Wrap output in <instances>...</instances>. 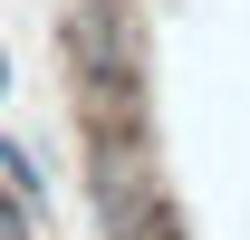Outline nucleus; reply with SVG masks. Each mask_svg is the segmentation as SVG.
I'll return each instance as SVG.
<instances>
[{"instance_id": "nucleus-1", "label": "nucleus", "mask_w": 250, "mask_h": 240, "mask_svg": "<svg viewBox=\"0 0 250 240\" xmlns=\"http://www.w3.org/2000/svg\"><path fill=\"white\" fill-rule=\"evenodd\" d=\"M77 173H87V211H96V240H145L173 202L164 182V154H154V116H96L77 125Z\"/></svg>"}, {"instance_id": "nucleus-2", "label": "nucleus", "mask_w": 250, "mask_h": 240, "mask_svg": "<svg viewBox=\"0 0 250 240\" xmlns=\"http://www.w3.org/2000/svg\"><path fill=\"white\" fill-rule=\"evenodd\" d=\"M58 67H67L77 125L145 116V29H135V0H58Z\"/></svg>"}, {"instance_id": "nucleus-3", "label": "nucleus", "mask_w": 250, "mask_h": 240, "mask_svg": "<svg viewBox=\"0 0 250 240\" xmlns=\"http://www.w3.org/2000/svg\"><path fill=\"white\" fill-rule=\"evenodd\" d=\"M0 192L48 202V163H39V144H29V135H10V125H0Z\"/></svg>"}, {"instance_id": "nucleus-4", "label": "nucleus", "mask_w": 250, "mask_h": 240, "mask_svg": "<svg viewBox=\"0 0 250 240\" xmlns=\"http://www.w3.org/2000/svg\"><path fill=\"white\" fill-rule=\"evenodd\" d=\"M0 240H48V202H29V192H0Z\"/></svg>"}, {"instance_id": "nucleus-5", "label": "nucleus", "mask_w": 250, "mask_h": 240, "mask_svg": "<svg viewBox=\"0 0 250 240\" xmlns=\"http://www.w3.org/2000/svg\"><path fill=\"white\" fill-rule=\"evenodd\" d=\"M145 240H192V231H183V211H164V221H154Z\"/></svg>"}, {"instance_id": "nucleus-6", "label": "nucleus", "mask_w": 250, "mask_h": 240, "mask_svg": "<svg viewBox=\"0 0 250 240\" xmlns=\"http://www.w3.org/2000/svg\"><path fill=\"white\" fill-rule=\"evenodd\" d=\"M0 96H10V48H0Z\"/></svg>"}]
</instances>
